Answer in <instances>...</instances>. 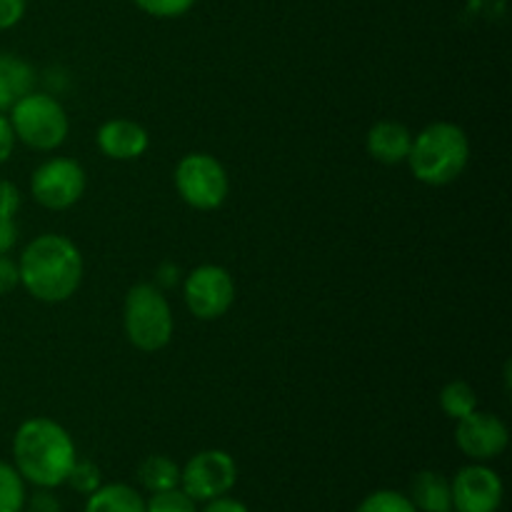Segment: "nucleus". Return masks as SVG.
Instances as JSON below:
<instances>
[{
	"instance_id": "obj_25",
	"label": "nucleus",
	"mask_w": 512,
	"mask_h": 512,
	"mask_svg": "<svg viewBox=\"0 0 512 512\" xmlns=\"http://www.w3.org/2000/svg\"><path fill=\"white\" fill-rule=\"evenodd\" d=\"M20 208V190L8 180H0V215L3 218H15Z\"/></svg>"
},
{
	"instance_id": "obj_10",
	"label": "nucleus",
	"mask_w": 512,
	"mask_h": 512,
	"mask_svg": "<svg viewBox=\"0 0 512 512\" xmlns=\"http://www.w3.org/2000/svg\"><path fill=\"white\" fill-rule=\"evenodd\" d=\"M455 443L463 450V455H468L470 460H493L498 455L505 453L510 443L508 425L493 413H480L473 410L470 415L458 420V428H455Z\"/></svg>"
},
{
	"instance_id": "obj_27",
	"label": "nucleus",
	"mask_w": 512,
	"mask_h": 512,
	"mask_svg": "<svg viewBox=\"0 0 512 512\" xmlns=\"http://www.w3.org/2000/svg\"><path fill=\"white\" fill-rule=\"evenodd\" d=\"M18 283H20L18 263H13L10 258L0 255V295H8Z\"/></svg>"
},
{
	"instance_id": "obj_26",
	"label": "nucleus",
	"mask_w": 512,
	"mask_h": 512,
	"mask_svg": "<svg viewBox=\"0 0 512 512\" xmlns=\"http://www.w3.org/2000/svg\"><path fill=\"white\" fill-rule=\"evenodd\" d=\"M28 512H60V500L50 493V488H40L30 500H25Z\"/></svg>"
},
{
	"instance_id": "obj_30",
	"label": "nucleus",
	"mask_w": 512,
	"mask_h": 512,
	"mask_svg": "<svg viewBox=\"0 0 512 512\" xmlns=\"http://www.w3.org/2000/svg\"><path fill=\"white\" fill-rule=\"evenodd\" d=\"M203 512H250V510L245 508V503H240V500L228 498V495H220V498L208 500Z\"/></svg>"
},
{
	"instance_id": "obj_9",
	"label": "nucleus",
	"mask_w": 512,
	"mask_h": 512,
	"mask_svg": "<svg viewBox=\"0 0 512 512\" xmlns=\"http://www.w3.org/2000/svg\"><path fill=\"white\" fill-rule=\"evenodd\" d=\"M185 305L198 320H218L233 308V275L220 265H200L185 278Z\"/></svg>"
},
{
	"instance_id": "obj_21",
	"label": "nucleus",
	"mask_w": 512,
	"mask_h": 512,
	"mask_svg": "<svg viewBox=\"0 0 512 512\" xmlns=\"http://www.w3.org/2000/svg\"><path fill=\"white\" fill-rule=\"evenodd\" d=\"M145 512H198L195 510V500L183 488L163 490V493H153V498L145 503Z\"/></svg>"
},
{
	"instance_id": "obj_22",
	"label": "nucleus",
	"mask_w": 512,
	"mask_h": 512,
	"mask_svg": "<svg viewBox=\"0 0 512 512\" xmlns=\"http://www.w3.org/2000/svg\"><path fill=\"white\" fill-rule=\"evenodd\" d=\"M65 483H70V488H73L75 493L90 495L103 485V478H100V470L95 463H90V460H75L73 470L68 473V480H65Z\"/></svg>"
},
{
	"instance_id": "obj_4",
	"label": "nucleus",
	"mask_w": 512,
	"mask_h": 512,
	"mask_svg": "<svg viewBox=\"0 0 512 512\" xmlns=\"http://www.w3.org/2000/svg\"><path fill=\"white\" fill-rule=\"evenodd\" d=\"M125 335L143 353L163 350L173 338V310L160 288L150 283L133 285L125 295Z\"/></svg>"
},
{
	"instance_id": "obj_1",
	"label": "nucleus",
	"mask_w": 512,
	"mask_h": 512,
	"mask_svg": "<svg viewBox=\"0 0 512 512\" xmlns=\"http://www.w3.org/2000/svg\"><path fill=\"white\" fill-rule=\"evenodd\" d=\"M23 288L43 303H63L83 280V255L78 245L58 233H43L18 260Z\"/></svg>"
},
{
	"instance_id": "obj_18",
	"label": "nucleus",
	"mask_w": 512,
	"mask_h": 512,
	"mask_svg": "<svg viewBox=\"0 0 512 512\" xmlns=\"http://www.w3.org/2000/svg\"><path fill=\"white\" fill-rule=\"evenodd\" d=\"M440 408L453 420H460L473 413V410H478V398H475L473 385H468L465 380H453V383L445 385L440 390Z\"/></svg>"
},
{
	"instance_id": "obj_28",
	"label": "nucleus",
	"mask_w": 512,
	"mask_h": 512,
	"mask_svg": "<svg viewBox=\"0 0 512 512\" xmlns=\"http://www.w3.org/2000/svg\"><path fill=\"white\" fill-rule=\"evenodd\" d=\"M13 148H15L13 125H10V120L0 113V163H5V160L13 155Z\"/></svg>"
},
{
	"instance_id": "obj_19",
	"label": "nucleus",
	"mask_w": 512,
	"mask_h": 512,
	"mask_svg": "<svg viewBox=\"0 0 512 512\" xmlns=\"http://www.w3.org/2000/svg\"><path fill=\"white\" fill-rule=\"evenodd\" d=\"M25 480L18 468L0 460V512H23L25 510Z\"/></svg>"
},
{
	"instance_id": "obj_7",
	"label": "nucleus",
	"mask_w": 512,
	"mask_h": 512,
	"mask_svg": "<svg viewBox=\"0 0 512 512\" xmlns=\"http://www.w3.org/2000/svg\"><path fill=\"white\" fill-rule=\"evenodd\" d=\"M238 480V465L233 455L225 450H203L193 455L180 470V488L188 493L195 503H208V500L228 495Z\"/></svg>"
},
{
	"instance_id": "obj_20",
	"label": "nucleus",
	"mask_w": 512,
	"mask_h": 512,
	"mask_svg": "<svg viewBox=\"0 0 512 512\" xmlns=\"http://www.w3.org/2000/svg\"><path fill=\"white\" fill-rule=\"evenodd\" d=\"M355 512H418L415 505L410 503L408 495L398 493V490H378L370 493L363 503L358 505Z\"/></svg>"
},
{
	"instance_id": "obj_13",
	"label": "nucleus",
	"mask_w": 512,
	"mask_h": 512,
	"mask_svg": "<svg viewBox=\"0 0 512 512\" xmlns=\"http://www.w3.org/2000/svg\"><path fill=\"white\" fill-rule=\"evenodd\" d=\"M365 148H368L370 158L378 160V163L398 165L408 160L410 148H413V133L403 123L380 120L370 128L368 138H365Z\"/></svg>"
},
{
	"instance_id": "obj_8",
	"label": "nucleus",
	"mask_w": 512,
	"mask_h": 512,
	"mask_svg": "<svg viewBox=\"0 0 512 512\" xmlns=\"http://www.w3.org/2000/svg\"><path fill=\"white\" fill-rule=\"evenodd\" d=\"M33 198L48 210H68L83 198L85 170L73 158H50L30 180Z\"/></svg>"
},
{
	"instance_id": "obj_15",
	"label": "nucleus",
	"mask_w": 512,
	"mask_h": 512,
	"mask_svg": "<svg viewBox=\"0 0 512 512\" xmlns=\"http://www.w3.org/2000/svg\"><path fill=\"white\" fill-rule=\"evenodd\" d=\"M35 75L25 60L0 53V113L13 108L23 95L33 90Z\"/></svg>"
},
{
	"instance_id": "obj_6",
	"label": "nucleus",
	"mask_w": 512,
	"mask_h": 512,
	"mask_svg": "<svg viewBox=\"0 0 512 512\" xmlns=\"http://www.w3.org/2000/svg\"><path fill=\"white\" fill-rule=\"evenodd\" d=\"M175 188L190 208L215 210L228 198L230 180L213 155L190 153L175 168Z\"/></svg>"
},
{
	"instance_id": "obj_2",
	"label": "nucleus",
	"mask_w": 512,
	"mask_h": 512,
	"mask_svg": "<svg viewBox=\"0 0 512 512\" xmlns=\"http://www.w3.org/2000/svg\"><path fill=\"white\" fill-rule=\"evenodd\" d=\"M13 460L23 480L53 490L68 480L78 453L63 425L50 418H30L15 433Z\"/></svg>"
},
{
	"instance_id": "obj_12",
	"label": "nucleus",
	"mask_w": 512,
	"mask_h": 512,
	"mask_svg": "<svg viewBox=\"0 0 512 512\" xmlns=\"http://www.w3.org/2000/svg\"><path fill=\"white\" fill-rule=\"evenodd\" d=\"M150 138L143 125L133 120H108L98 130V148L110 160H135L148 150Z\"/></svg>"
},
{
	"instance_id": "obj_24",
	"label": "nucleus",
	"mask_w": 512,
	"mask_h": 512,
	"mask_svg": "<svg viewBox=\"0 0 512 512\" xmlns=\"http://www.w3.org/2000/svg\"><path fill=\"white\" fill-rule=\"evenodd\" d=\"M28 0H0V30H10L23 20Z\"/></svg>"
},
{
	"instance_id": "obj_11",
	"label": "nucleus",
	"mask_w": 512,
	"mask_h": 512,
	"mask_svg": "<svg viewBox=\"0 0 512 512\" xmlns=\"http://www.w3.org/2000/svg\"><path fill=\"white\" fill-rule=\"evenodd\" d=\"M455 512H498L503 505V480L493 468L468 465L450 480Z\"/></svg>"
},
{
	"instance_id": "obj_5",
	"label": "nucleus",
	"mask_w": 512,
	"mask_h": 512,
	"mask_svg": "<svg viewBox=\"0 0 512 512\" xmlns=\"http://www.w3.org/2000/svg\"><path fill=\"white\" fill-rule=\"evenodd\" d=\"M10 125L15 138L33 150H55L68 138V115L63 105L48 93H33L18 100L10 108Z\"/></svg>"
},
{
	"instance_id": "obj_29",
	"label": "nucleus",
	"mask_w": 512,
	"mask_h": 512,
	"mask_svg": "<svg viewBox=\"0 0 512 512\" xmlns=\"http://www.w3.org/2000/svg\"><path fill=\"white\" fill-rule=\"evenodd\" d=\"M18 240V225H15V218H3L0 215V255L8 253L10 248Z\"/></svg>"
},
{
	"instance_id": "obj_23",
	"label": "nucleus",
	"mask_w": 512,
	"mask_h": 512,
	"mask_svg": "<svg viewBox=\"0 0 512 512\" xmlns=\"http://www.w3.org/2000/svg\"><path fill=\"white\" fill-rule=\"evenodd\" d=\"M198 0H133V5L143 13L153 15V18H180L188 13Z\"/></svg>"
},
{
	"instance_id": "obj_14",
	"label": "nucleus",
	"mask_w": 512,
	"mask_h": 512,
	"mask_svg": "<svg viewBox=\"0 0 512 512\" xmlns=\"http://www.w3.org/2000/svg\"><path fill=\"white\" fill-rule=\"evenodd\" d=\"M408 498L418 512H453L450 480L435 470H423L415 475Z\"/></svg>"
},
{
	"instance_id": "obj_16",
	"label": "nucleus",
	"mask_w": 512,
	"mask_h": 512,
	"mask_svg": "<svg viewBox=\"0 0 512 512\" xmlns=\"http://www.w3.org/2000/svg\"><path fill=\"white\" fill-rule=\"evenodd\" d=\"M85 512H145V500L130 485L110 483L88 495Z\"/></svg>"
},
{
	"instance_id": "obj_17",
	"label": "nucleus",
	"mask_w": 512,
	"mask_h": 512,
	"mask_svg": "<svg viewBox=\"0 0 512 512\" xmlns=\"http://www.w3.org/2000/svg\"><path fill=\"white\" fill-rule=\"evenodd\" d=\"M140 483L150 493H163V490H173L180 485V468L175 460L165 458V455H150L143 460L138 470Z\"/></svg>"
},
{
	"instance_id": "obj_3",
	"label": "nucleus",
	"mask_w": 512,
	"mask_h": 512,
	"mask_svg": "<svg viewBox=\"0 0 512 512\" xmlns=\"http://www.w3.org/2000/svg\"><path fill=\"white\" fill-rule=\"evenodd\" d=\"M470 160V140L455 123H433L413 138L408 163L415 178L425 185H448L463 175Z\"/></svg>"
}]
</instances>
